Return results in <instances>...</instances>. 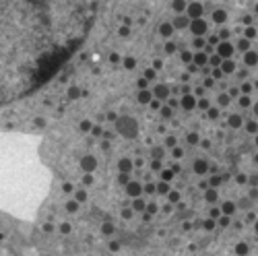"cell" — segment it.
Masks as SVG:
<instances>
[{
	"instance_id": "cell-1",
	"label": "cell",
	"mask_w": 258,
	"mask_h": 256,
	"mask_svg": "<svg viewBox=\"0 0 258 256\" xmlns=\"http://www.w3.org/2000/svg\"><path fill=\"white\" fill-rule=\"evenodd\" d=\"M95 4L0 0V108L39 89L89 29Z\"/></svg>"
},
{
	"instance_id": "cell-2",
	"label": "cell",
	"mask_w": 258,
	"mask_h": 256,
	"mask_svg": "<svg viewBox=\"0 0 258 256\" xmlns=\"http://www.w3.org/2000/svg\"><path fill=\"white\" fill-rule=\"evenodd\" d=\"M231 52H233V45L229 44V41H221V44H219V48H217V54L221 56V58H229V56H231Z\"/></svg>"
},
{
	"instance_id": "cell-3",
	"label": "cell",
	"mask_w": 258,
	"mask_h": 256,
	"mask_svg": "<svg viewBox=\"0 0 258 256\" xmlns=\"http://www.w3.org/2000/svg\"><path fill=\"white\" fill-rule=\"evenodd\" d=\"M244 62L248 64V66H254V64H258V54L254 52V50H248V52L244 54Z\"/></svg>"
},
{
	"instance_id": "cell-4",
	"label": "cell",
	"mask_w": 258,
	"mask_h": 256,
	"mask_svg": "<svg viewBox=\"0 0 258 256\" xmlns=\"http://www.w3.org/2000/svg\"><path fill=\"white\" fill-rule=\"evenodd\" d=\"M194 105H196V101H194L192 95H184V97H182V108L184 109H192Z\"/></svg>"
},
{
	"instance_id": "cell-5",
	"label": "cell",
	"mask_w": 258,
	"mask_h": 256,
	"mask_svg": "<svg viewBox=\"0 0 258 256\" xmlns=\"http://www.w3.org/2000/svg\"><path fill=\"white\" fill-rule=\"evenodd\" d=\"M221 70H223V74H229L235 70V62L233 60H225V62H221Z\"/></svg>"
},
{
	"instance_id": "cell-6",
	"label": "cell",
	"mask_w": 258,
	"mask_h": 256,
	"mask_svg": "<svg viewBox=\"0 0 258 256\" xmlns=\"http://www.w3.org/2000/svg\"><path fill=\"white\" fill-rule=\"evenodd\" d=\"M221 213H223L225 217H231L233 213H235V205H233V202H225L223 207H221Z\"/></svg>"
},
{
	"instance_id": "cell-7",
	"label": "cell",
	"mask_w": 258,
	"mask_h": 256,
	"mask_svg": "<svg viewBox=\"0 0 258 256\" xmlns=\"http://www.w3.org/2000/svg\"><path fill=\"white\" fill-rule=\"evenodd\" d=\"M229 124H231L233 128H240V126H242V116H238V114H231V116H229Z\"/></svg>"
},
{
	"instance_id": "cell-8",
	"label": "cell",
	"mask_w": 258,
	"mask_h": 256,
	"mask_svg": "<svg viewBox=\"0 0 258 256\" xmlns=\"http://www.w3.org/2000/svg\"><path fill=\"white\" fill-rule=\"evenodd\" d=\"M155 95H157L159 99H165L169 95V91H167V87H163V85H159L157 89H155Z\"/></svg>"
},
{
	"instance_id": "cell-9",
	"label": "cell",
	"mask_w": 258,
	"mask_h": 256,
	"mask_svg": "<svg viewBox=\"0 0 258 256\" xmlns=\"http://www.w3.org/2000/svg\"><path fill=\"white\" fill-rule=\"evenodd\" d=\"M225 19H227V15H225L223 10H217V13H213V21H215V23H223Z\"/></svg>"
},
{
	"instance_id": "cell-10",
	"label": "cell",
	"mask_w": 258,
	"mask_h": 256,
	"mask_svg": "<svg viewBox=\"0 0 258 256\" xmlns=\"http://www.w3.org/2000/svg\"><path fill=\"white\" fill-rule=\"evenodd\" d=\"M244 35H246V37H244V40H254V37H256V29H254V27H246V31H244Z\"/></svg>"
},
{
	"instance_id": "cell-11",
	"label": "cell",
	"mask_w": 258,
	"mask_h": 256,
	"mask_svg": "<svg viewBox=\"0 0 258 256\" xmlns=\"http://www.w3.org/2000/svg\"><path fill=\"white\" fill-rule=\"evenodd\" d=\"M194 169H196L198 173H204V172H207V163H204V161H196V163H194Z\"/></svg>"
},
{
	"instance_id": "cell-12",
	"label": "cell",
	"mask_w": 258,
	"mask_h": 256,
	"mask_svg": "<svg viewBox=\"0 0 258 256\" xmlns=\"http://www.w3.org/2000/svg\"><path fill=\"white\" fill-rule=\"evenodd\" d=\"M250 104H252L250 95H244V97H240V105H242V108H250Z\"/></svg>"
},
{
	"instance_id": "cell-13",
	"label": "cell",
	"mask_w": 258,
	"mask_h": 256,
	"mask_svg": "<svg viewBox=\"0 0 258 256\" xmlns=\"http://www.w3.org/2000/svg\"><path fill=\"white\" fill-rule=\"evenodd\" d=\"M204 196H207L208 202H215V200H217V190H207V194H204Z\"/></svg>"
},
{
	"instance_id": "cell-14",
	"label": "cell",
	"mask_w": 258,
	"mask_h": 256,
	"mask_svg": "<svg viewBox=\"0 0 258 256\" xmlns=\"http://www.w3.org/2000/svg\"><path fill=\"white\" fill-rule=\"evenodd\" d=\"M235 252H238L240 256L248 254V244H238V248H235Z\"/></svg>"
},
{
	"instance_id": "cell-15",
	"label": "cell",
	"mask_w": 258,
	"mask_h": 256,
	"mask_svg": "<svg viewBox=\"0 0 258 256\" xmlns=\"http://www.w3.org/2000/svg\"><path fill=\"white\" fill-rule=\"evenodd\" d=\"M246 130H248V132H258V124L256 122H248V124H246Z\"/></svg>"
},
{
	"instance_id": "cell-16",
	"label": "cell",
	"mask_w": 258,
	"mask_h": 256,
	"mask_svg": "<svg viewBox=\"0 0 258 256\" xmlns=\"http://www.w3.org/2000/svg\"><path fill=\"white\" fill-rule=\"evenodd\" d=\"M238 48L244 50V52H248V50H250V41H248V40H242V41L238 44Z\"/></svg>"
},
{
	"instance_id": "cell-17",
	"label": "cell",
	"mask_w": 258,
	"mask_h": 256,
	"mask_svg": "<svg viewBox=\"0 0 258 256\" xmlns=\"http://www.w3.org/2000/svg\"><path fill=\"white\" fill-rule=\"evenodd\" d=\"M194 62H196V64H204V62H207V56H204V54H196V56H194Z\"/></svg>"
},
{
	"instance_id": "cell-18",
	"label": "cell",
	"mask_w": 258,
	"mask_h": 256,
	"mask_svg": "<svg viewBox=\"0 0 258 256\" xmlns=\"http://www.w3.org/2000/svg\"><path fill=\"white\" fill-rule=\"evenodd\" d=\"M188 143H190V145H196V143H198V134H196V132L188 134Z\"/></svg>"
},
{
	"instance_id": "cell-19",
	"label": "cell",
	"mask_w": 258,
	"mask_h": 256,
	"mask_svg": "<svg viewBox=\"0 0 258 256\" xmlns=\"http://www.w3.org/2000/svg\"><path fill=\"white\" fill-rule=\"evenodd\" d=\"M219 104H221V105H227L229 104V95H219Z\"/></svg>"
},
{
	"instance_id": "cell-20",
	"label": "cell",
	"mask_w": 258,
	"mask_h": 256,
	"mask_svg": "<svg viewBox=\"0 0 258 256\" xmlns=\"http://www.w3.org/2000/svg\"><path fill=\"white\" fill-rule=\"evenodd\" d=\"M242 91H244L246 95H250V91H252V85H250V83H244V85H242Z\"/></svg>"
},
{
	"instance_id": "cell-21",
	"label": "cell",
	"mask_w": 258,
	"mask_h": 256,
	"mask_svg": "<svg viewBox=\"0 0 258 256\" xmlns=\"http://www.w3.org/2000/svg\"><path fill=\"white\" fill-rule=\"evenodd\" d=\"M246 223H256V215H254V213H248V215H246Z\"/></svg>"
},
{
	"instance_id": "cell-22",
	"label": "cell",
	"mask_w": 258,
	"mask_h": 256,
	"mask_svg": "<svg viewBox=\"0 0 258 256\" xmlns=\"http://www.w3.org/2000/svg\"><path fill=\"white\" fill-rule=\"evenodd\" d=\"M240 95V89L238 87H231V91H229V97H238Z\"/></svg>"
},
{
	"instance_id": "cell-23",
	"label": "cell",
	"mask_w": 258,
	"mask_h": 256,
	"mask_svg": "<svg viewBox=\"0 0 258 256\" xmlns=\"http://www.w3.org/2000/svg\"><path fill=\"white\" fill-rule=\"evenodd\" d=\"M198 108H208V99H200V101H198Z\"/></svg>"
},
{
	"instance_id": "cell-24",
	"label": "cell",
	"mask_w": 258,
	"mask_h": 256,
	"mask_svg": "<svg viewBox=\"0 0 258 256\" xmlns=\"http://www.w3.org/2000/svg\"><path fill=\"white\" fill-rule=\"evenodd\" d=\"M248 182V180H246V176H244V173H240L238 176V184H246Z\"/></svg>"
},
{
	"instance_id": "cell-25",
	"label": "cell",
	"mask_w": 258,
	"mask_h": 256,
	"mask_svg": "<svg viewBox=\"0 0 258 256\" xmlns=\"http://www.w3.org/2000/svg\"><path fill=\"white\" fill-rule=\"evenodd\" d=\"M229 223H231V221H229V217H223V219H221V225H223V227H227Z\"/></svg>"
},
{
	"instance_id": "cell-26",
	"label": "cell",
	"mask_w": 258,
	"mask_h": 256,
	"mask_svg": "<svg viewBox=\"0 0 258 256\" xmlns=\"http://www.w3.org/2000/svg\"><path fill=\"white\" fill-rule=\"evenodd\" d=\"M204 227H207V229H213V227H215V221H207V223H204Z\"/></svg>"
},
{
	"instance_id": "cell-27",
	"label": "cell",
	"mask_w": 258,
	"mask_h": 256,
	"mask_svg": "<svg viewBox=\"0 0 258 256\" xmlns=\"http://www.w3.org/2000/svg\"><path fill=\"white\" fill-rule=\"evenodd\" d=\"M244 23H246V25H250V23H252V17H250V15H246V17H244Z\"/></svg>"
},
{
	"instance_id": "cell-28",
	"label": "cell",
	"mask_w": 258,
	"mask_h": 256,
	"mask_svg": "<svg viewBox=\"0 0 258 256\" xmlns=\"http://www.w3.org/2000/svg\"><path fill=\"white\" fill-rule=\"evenodd\" d=\"M254 114H256V116H258V104L254 105Z\"/></svg>"
},
{
	"instance_id": "cell-29",
	"label": "cell",
	"mask_w": 258,
	"mask_h": 256,
	"mask_svg": "<svg viewBox=\"0 0 258 256\" xmlns=\"http://www.w3.org/2000/svg\"><path fill=\"white\" fill-rule=\"evenodd\" d=\"M254 229H256V233H258V221H256V223H254Z\"/></svg>"
},
{
	"instance_id": "cell-30",
	"label": "cell",
	"mask_w": 258,
	"mask_h": 256,
	"mask_svg": "<svg viewBox=\"0 0 258 256\" xmlns=\"http://www.w3.org/2000/svg\"><path fill=\"white\" fill-rule=\"evenodd\" d=\"M254 159H256V163H258V155H256V157H254Z\"/></svg>"
},
{
	"instance_id": "cell-31",
	"label": "cell",
	"mask_w": 258,
	"mask_h": 256,
	"mask_svg": "<svg viewBox=\"0 0 258 256\" xmlns=\"http://www.w3.org/2000/svg\"><path fill=\"white\" fill-rule=\"evenodd\" d=\"M256 145H258V136H256Z\"/></svg>"
}]
</instances>
